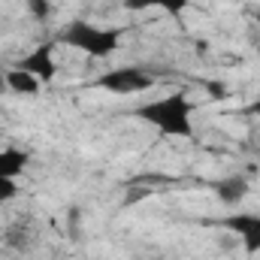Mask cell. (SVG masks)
Masks as SVG:
<instances>
[{
  "label": "cell",
  "mask_w": 260,
  "mask_h": 260,
  "mask_svg": "<svg viewBox=\"0 0 260 260\" xmlns=\"http://www.w3.org/2000/svg\"><path fill=\"white\" fill-rule=\"evenodd\" d=\"M133 118L145 121L148 127H154L164 136H179V139H191L194 136V103L176 91V94H164L157 100H148L142 106L133 109Z\"/></svg>",
  "instance_id": "1"
},
{
  "label": "cell",
  "mask_w": 260,
  "mask_h": 260,
  "mask_svg": "<svg viewBox=\"0 0 260 260\" xmlns=\"http://www.w3.org/2000/svg\"><path fill=\"white\" fill-rule=\"evenodd\" d=\"M61 43L70 49H79L88 58H109L121 46V30L118 27H97L91 21H70L61 30Z\"/></svg>",
  "instance_id": "2"
},
{
  "label": "cell",
  "mask_w": 260,
  "mask_h": 260,
  "mask_svg": "<svg viewBox=\"0 0 260 260\" xmlns=\"http://www.w3.org/2000/svg\"><path fill=\"white\" fill-rule=\"evenodd\" d=\"M154 85V73H148L145 67H115V70H106L103 76L94 79V88L100 91H109V94H142Z\"/></svg>",
  "instance_id": "3"
},
{
  "label": "cell",
  "mask_w": 260,
  "mask_h": 260,
  "mask_svg": "<svg viewBox=\"0 0 260 260\" xmlns=\"http://www.w3.org/2000/svg\"><path fill=\"white\" fill-rule=\"evenodd\" d=\"M218 227L236 233L248 254H260V215H254V212H236V215L221 218Z\"/></svg>",
  "instance_id": "4"
},
{
  "label": "cell",
  "mask_w": 260,
  "mask_h": 260,
  "mask_svg": "<svg viewBox=\"0 0 260 260\" xmlns=\"http://www.w3.org/2000/svg\"><path fill=\"white\" fill-rule=\"evenodd\" d=\"M15 67H21V70H27L30 76H37L43 85L46 82H52L55 76H58V61H55V43H43V46H37L34 52H27L21 61Z\"/></svg>",
  "instance_id": "5"
},
{
  "label": "cell",
  "mask_w": 260,
  "mask_h": 260,
  "mask_svg": "<svg viewBox=\"0 0 260 260\" xmlns=\"http://www.w3.org/2000/svg\"><path fill=\"white\" fill-rule=\"evenodd\" d=\"M209 188L215 191L218 203H224V206H236L251 194V182L245 176H224V179H215Z\"/></svg>",
  "instance_id": "6"
},
{
  "label": "cell",
  "mask_w": 260,
  "mask_h": 260,
  "mask_svg": "<svg viewBox=\"0 0 260 260\" xmlns=\"http://www.w3.org/2000/svg\"><path fill=\"white\" fill-rule=\"evenodd\" d=\"M6 88H9V91H15V94H24V97H37V94H40V88H43V82H40L37 76H30L27 70L12 67V70L6 73Z\"/></svg>",
  "instance_id": "7"
},
{
  "label": "cell",
  "mask_w": 260,
  "mask_h": 260,
  "mask_svg": "<svg viewBox=\"0 0 260 260\" xmlns=\"http://www.w3.org/2000/svg\"><path fill=\"white\" fill-rule=\"evenodd\" d=\"M30 164V154L21 148H0V176L3 179H18Z\"/></svg>",
  "instance_id": "8"
},
{
  "label": "cell",
  "mask_w": 260,
  "mask_h": 260,
  "mask_svg": "<svg viewBox=\"0 0 260 260\" xmlns=\"http://www.w3.org/2000/svg\"><path fill=\"white\" fill-rule=\"evenodd\" d=\"M191 0H124V9L130 12H145V9H164L167 15H182Z\"/></svg>",
  "instance_id": "9"
},
{
  "label": "cell",
  "mask_w": 260,
  "mask_h": 260,
  "mask_svg": "<svg viewBox=\"0 0 260 260\" xmlns=\"http://www.w3.org/2000/svg\"><path fill=\"white\" fill-rule=\"evenodd\" d=\"M3 242H6L12 251H24V248H27V242H30V233H27V227L12 224V227L3 233Z\"/></svg>",
  "instance_id": "10"
},
{
  "label": "cell",
  "mask_w": 260,
  "mask_h": 260,
  "mask_svg": "<svg viewBox=\"0 0 260 260\" xmlns=\"http://www.w3.org/2000/svg\"><path fill=\"white\" fill-rule=\"evenodd\" d=\"M27 12H30L37 21H49V15H52V0H27Z\"/></svg>",
  "instance_id": "11"
},
{
  "label": "cell",
  "mask_w": 260,
  "mask_h": 260,
  "mask_svg": "<svg viewBox=\"0 0 260 260\" xmlns=\"http://www.w3.org/2000/svg\"><path fill=\"white\" fill-rule=\"evenodd\" d=\"M15 197H18L15 179H3V176H0V203H9V200H15Z\"/></svg>",
  "instance_id": "12"
},
{
  "label": "cell",
  "mask_w": 260,
  "mask_h": 260,
  "mask_svg": "<svg viewBox=\"0 0 260 260\" xmlns=\"http://www.w3.org/2000/svg\"><path fill=\"white\" fill-rule=\"evenodd\" d=\"M251 49L257 52V58H260V30H254V37H251Z\"/></svg>",
  "instance_id": "13"
},
{
  "label": "cell",
  "mask_w": 260,
  "mask_h": 260,
  "mask_svg": "<svg viewBox=\"0 0 260 260\" xmlns=\"http://www.w3.org/2000/svg\"><path fill=\"white\" fill-rule=\"evenodd\" d=\"M248 115H260V100H254V103L248 106Z\"/></svg>",
  "instance_id": "14"
},
{
  "label": "cell",
  "mask_w": 260,
  "mask_h": 260,
  "mask_svg": "<svg viewBox=\"0 0 260 260\" xmlns=\"http://www.w3.org/2000/svg\"><path fill=\"white\" fill-rule=\"evenodd\" d=\"M3 91H6V76L0 73V94H3Z\"/></svg>",
  "instance_id": "15"
}]
</instances>
